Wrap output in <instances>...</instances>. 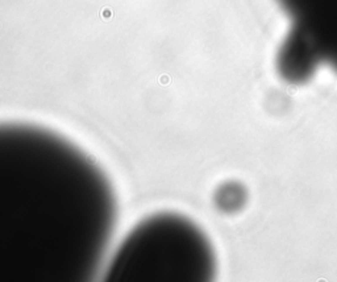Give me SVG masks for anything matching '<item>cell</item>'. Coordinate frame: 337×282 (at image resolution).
I'll use <instances>...</instances> for the list:
<instances>
[{"label":"cell","instance_id":"obj_1","mask_svg":"<svg viewBox=\"0 0 337 282\" xmlns=\"http://www.w3.org/2000/svg\"><path fill=\"white\" fill-rule=\"evenodd\" d=\"M194 235L192 227L176 215L150 216L124 239L105 277L112 281L187 280L191 274L183 265Z\"/></svg>","mask_w":337,"mask_h":282},{"label":"cell","instance_id":"obj_2","mask_svg":"<svg viewBox=\"0 0 337 282\" xmlns=\"http://www.w3.org/2000/svg\"><path fill=\"white\" fill-rule=\"evenodd\" d=\"M291 12L300 20L328 51L337 44V0H283Z\"/></svg>","mask_w":337,"mask_h":282}]
</instances>
